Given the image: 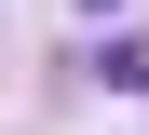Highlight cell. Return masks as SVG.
Wrapping results in <instances>:
<instances>
[{"mask_svg":"<svg viewBox=\"0 0 149 135\" xmlns=\"http://www.w3.org/2000/svg\"><path fill=\"white\" fill-rule=\"evenodd\" d=\"M95 81H122V95H149V41H95Z\"/></svg>","mask_w":149,"mask_h":135,"instance_id":"1","label":"cell"},{"mask_svg":"<svg viewBox=\"0 0 149 135\" xmlns=\"http://www.w3.org/2000/svg\"><path fill=\"white\" fill-rule=\"evenodd\" d=\"M81 14H122V0H81Z\"/></svg>","mask_w":149,"mask_h":135,"instance_id":"2","label":"cell"}]
</instances>
